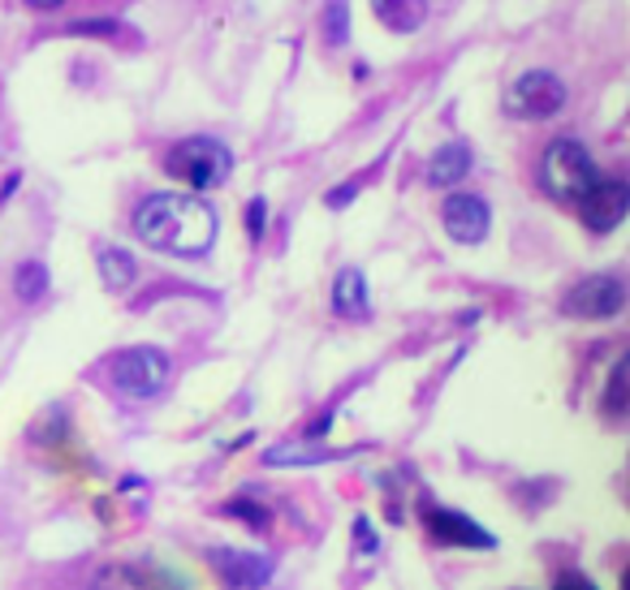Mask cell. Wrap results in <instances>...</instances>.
I'll return each instance as SVG.
<instances>
[{"mask_svg": "<svg viewBox=\"0 0 630 590\" xmlns=\"http://www.w3.org/2000/svg\"><path fill=\"white\" fill-rule=\"evenodd\" d=\"M627 371H630V358L622 353L609 371V384H605V414L609 418H622L630 409V396H627Z\"/></svg>", "mask_w": 630, "mask_h": 590, "instance_id": "obj_17", "label": "cell"}, {"mask_svg": "<svg viewBox=\"0 0 630 590\" xmlns=\"http://www.w3.org/2000/svg\"><path fill=\"white\" fill-rule=\"evenodd\" d=\"M566 99H571V91L553 69H526L506 91V112L519 121H548L566 108Z\"/></svg>", "mask_w": 630, "mask_h": 590, "instance_id": "obj_5", "label": "cell"}, {"mask_svg": "<svg viewBox=\"0 0 630 590\" xmlns=\"http://www.w3.org/2000/svg\"><path fill=\"white\" fill-rule=\"evenodd\" d=\"M557 587H591V582H587V578H578V573H562V578H557Z\"/></svg>", "mask_w": 630, "mask_h": 590, "instance_id": "obj_22", "label": "cell"}, {"mask_svg": "<svg viewBox=\"0 0 630 590\" xmlns=\"http://www.w3.org/2000/svg\"><path fill=\"white\" fill-rule=\"evenodd\" d=\"M13 294L22 297V302H40V297L48 294V267L40 259H22L13 267Z\"/></svg>", "mask_w": 630, "mask_h": 590, "instance_id": "obj_15", "label": "cell"}, {"mask_svg": "<svg viewBox=\"0 0 630 590\" xmlns=\"http://www.w3.org/2000/svg\"><path fill=\"white\" fill-rule=\"evenodd\" d=\"M471 168H475V155L467 143H445V148H436L427 155L423 182H427L432 190H454V186H463V182L471 177Z\"/></svg>", "mask_w": 630, "mask_h": 590, "instance_id": "obj_11", "label": "cell"}, {"mask_svg": "<svg viewBox=\"0 0 630 590\" xmlns=\"http://www.w3.org/2000/svg\"><path fill=\"white\" fill-rule=\"evenodd\" d=\"M220 513H225V517H238V522H247V526H256V531H268V526H272V513L263 509L260 500H247V495L225 500Z\"/></svg>", "mask_w": 630, "mask_h": 590, "instance_id": "obj_18", "label": "cell"}, {"mask_svg": "<svg viewBox=\"0 0 630 590\" xmlns=\"http://www.w3.org/2000/svg\"><path fill=\"white\" fill-rule=\"evenodd\" d=\"M355 195H359V186H337V190L328 195V207H346Z\"/></svg>", "mask_w": 630, "mask_h": 590, "instance_id": "obj_21", "label": "cell"}, {"mask_svg": "<svg viewBox=\"0 0 630 590\" xmlns=\"http://www.w3.org/2000/svg\"><path fill=\"white\" fill-rule=\"evenodd\" d=\"M423 526H427V539L436 547H471V551L497 547V535H488L475 517L458 513V509H427Z\"/></svg>", "mask_w": 630, "mask_h": 590, "instance_id": "obj_8", "label": "cell"}, {"mask_svg": "<svg viewBox=\"0 0 630 590\" xmlns=\"http://www.w3.org/2000/svg\"><path fill=\"white\" fill-rule=\"evenodd\" d=\"M26 4H31V9H40V13H48V9H61L65 0H26Z\"/></svg>", "mask_w": 630, "mask_h": 590, "instance_id": "obj_23", "label": "cell"}, {"mask_svg": "<svg viewBox=\"0 0 630 590\" xmlns=\"http://www.w3.org/2000/svg\"><path fill=\"white\" fill-rule=\"evenodd\" d=\"M578 211H583V225L591 229V233H613L622 220H627L630 211V186L627 182H596L591 190H587V198L578 203Z\"/></svg>", "mask_w": 630, "mask_h": 590, "instance_id": "obj_9", "label": "cell"}, {"mask_svg": "<svg viewBox=\"0 0 630 590\" xmlns=\"http://www.w3.org/2000/svg\"><path fill=\"white\" fill-rule=\"evenodd\" d=\"M441 225H445V233L454 242L479 247L488 238V229H492V207H488V198L467 195V190L454 186V195H445V203H441Z\"/></svg>", "mask_w": 630, "mask_h": 590, "instance_id": "obj_7", "label": "cell"}, {"mask_svg": "<svg viewBox=\"0 0 630 590\" xmlns=\"http://www.w3.org/2000/svg\"><path fill=\"white\" fill-rule=\"evenodd\" d=\"M242 220H247V238H251V242H260V238H263V225H268V198H251V203H247V216H242Z\"/></svg>", "mask_w": 630, "mask_h": 590, "instance_id": "obj_19", "label": "cell"}, {"mask_svg": "<svg viewBox=\"0 0 630 590\" xmlns=\"http://www.w3.org/2000/svg\"><path fill=\"white\" fill-rule=\"evenodd\" d=\"M164 168H169V177H177L191 190H216L233 173V151L225 148L220 139L195 134V139H182L177 148L169 151Z\"/></svg>", "mask_w": 630, "mask_h": 590, "instance_id": "obj_3", "label": "cell"}, {"mask_svg": "<svg viewBox=\"0 0 630 590\" xmlns=\"http://www.w3.org/2000/svg\"><path fill=\"white\" fill-rule=\"evenodd\" d=\"M211 569L229 587H268L272 582V560L260 551H238V547H211Z\"/></svg>", "mask_w": 630, "mask_h": 590, "instance_id": "obj_10", "label": "cell"}, {"mask_svg": "<svg viewBox=\"0 0 630 590\" xmlns=\"http://www.w3.org/2000/svg\"><path fill=\"white\" fill-rule=\"evenodd\" d=\"M169 371H173V362H169V353L160 345H130V349L112 353L108 384L121 396H130V401H148V396H156L169 384Z\"/></svg>", "mask_w": 630, "mask_h": 590, "instance_id": "obj_4", "label": "cell"}, {"mask_svg": "<svg viewBox=\"0 0 630 590\" xmlns=\"http://www.w3.org/2000/svg\"><path fill=\"white\" fill-rule=\"evenodd\" d=\"M130 229L143 247L177 254V259H204L216 247V211L199 195H182V190H164V195H148L134 216Z\"/></svg>", "mask_w": 630, "mask_h": 590, "instance_id": "obj_1", "label": "cell"}, {"mask_svg": "<svg viewBox=\"0 0 630 590\" xmlns=\"http://www.w3.org/2000/svg\"><path fill=\"white\" fill-rule=\"evenodd\" d=\"M596 182H600L596 155L583 148L578 139H553L544 148V155H540V186H544V195L553 203L578 207Z\"/></svg>", "mask_w": 630, "mask_h": 590, "instance_id": "obj_2", "label": "cell"}, {"mask_svg": "<svg viewBox=\"0 0 630 590\" xmlns=\"http://www.w3.org/2000/svg\"><path fill=\"white\" fill-rule=\"evenodd\" d=\"M333 310L341 319H368L371 302H368V276L359 267H341L337 281H333Z\"/></svg>", "mask_w": 630, "mask_h": 590, "instance_id": "obj_12", "label": "cell"}, {"mask_svg": "<svg viewBox=\"0 0 630 590\" xmlns=\"http://www.w3.org/2000/svg\"><path fill=\"white\" fill-rule=\"evenodd\" d=\"M96 263H100V281H105L112 294H121V289H130V285L139 281V259H134L130 250L105 247Z\"/></svg>", "mask_w": 630, "mask_h": 590, "instance_id": "obj_14", "label": "cell"}, {"mask_svg": "<svg viewBox=\"0 0 630 590\" xmlns=\"http://www.w3.org/2000/svg\"><path fill=\"white\" fill-rule=\"evenodd\" d=\"M371 13L393 35H415L427 22V0H371Z\"/></svg>", "mask_w": 630, "mask_h": 590, "instance_id": "obj_13", "label": "cell"}, {"mask_svg": "<svg viewBox=\"0 0 630 590\" xmlns=\"http://www.w3.org/2000/svg\"><path fill=\"white\" fill-rule=\"evenodd\" d=\"M319 35L328 48H346V40H350V4L346 0H328V9L319 18Z\"/></svg>", "mask_w": 630, "mask_h": 590, "instance_id": "obj_16", "label": "cell"}, {"mask_svg": "<svg viewBox=\"0 0 630 590\" xmlns=\"http://www.w3.org/2000/svg\"><path fill=\"white\" fill-rule=\"evenodd\" d=\"M622 306H627V281L613 272L583 276L562 302V310L575 319H613V315H622Z\"/></svg>", "mask_w": 630, "mask_h": 590, "instance_id": "obj_6", "label": "cell"}, {"mask_svg": "<svg viewBox=\"0 0 630 590\" xmlns=\"http://www.w3.org/2000/svg\"><path fill=\"white\" fill-rule=\"evenodd\" d=\"M65 35H117V18H96V22H69Z\"/></svg>", "mask_w": 630, "mask_h": 590, "instance_id": "obj_20", "label": "cell"}]
</instances>
